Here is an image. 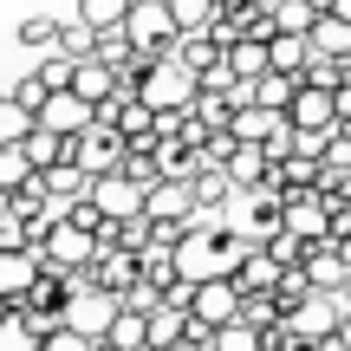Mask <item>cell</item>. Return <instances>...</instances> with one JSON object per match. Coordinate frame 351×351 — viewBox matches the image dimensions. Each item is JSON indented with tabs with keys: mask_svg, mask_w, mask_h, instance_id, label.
Instances as JSON below:
<instances>
[{
	"mask_svg": "<svg viewBox=\"0 0 351 351\" xmlns=\"http://www.w3.org/2000/svg\"><path fill=\"white\" fill-rule=\"evenodd\" d=\"M98 228H85L78 215H65V221H46L39 228V254H46V267H72V274H85L91 261H98Z\"/></svg>",
	"mask_w": 351,
	"mask_h": 351,
	"instance_id": "cell-1",
	"label": "cell"
},
{
	"mask_svg": "<svg viewBox=\"0 0 351 351\" xmlns=\"http://www.w3.org/2000/svg\"><path fill=\"white\" fill-rule=\"evenodd\" d=\"M124 26H130V39H137V52H150V59H169V52L182 46V20H176L169 0H137Z\"/></svg>",
	"mask_w": 351,
	"mask_h": 351,
	"instance_id": "cell-2",
	"label": "cell"
},
{
	"mask_svg": "<svg viewBox=\"0 0 351 351\" xmlns=\"http://www.w3.org/2000/svg\"><path fill=\"white\" fill-rule=\"evenodd\" d=\"M117 313H124V293H111V287H98V280H78V293H72V306H65V326H78V332H91V339H111V326H117Z\"/></svg>",
	"mask_w": 351,
	"mask_h": 351,
	"instance_id": "cell-3",
	"label": "cell"
},
{
	"mask_svg": "<svg viewBox=\"0 0 351 351\" xmlns=\"http://www.w3.org/2000/svg\"><path fill=\"white\" fill-rule=\"evenodd\" d=\"M345 313H351V293L345 287H313L300 306H293V326H300L306 339H339Z\"/></svg>",
	"mask_w": 351,
	"mask_h": 351,
	"instance_id": "cell-4",
	"label": "cell"
},
{
	"mask_svg": "<svg viewBox=\"0 0 351 351\" xmlns=\"http://www.w3.org/2000/svg\"><path fill=\"white\" fill-rule=\"evenodd\" d=\"M332 215H339V202L326 195V189H293L287 195V228L313 247V241H332Z\"/></svg>",
	"mask_w": 351,
	"mask_h": 351,
	"instance_id": "cell-5",
	"label": "cell"
},
{
	"mask_svg": "<svg viewBox=\"0 0 351 351\" xmlns=\"http://www.w3.org/2000/svg\"><path fill=\"white\" fill-rule=\"evenodd\" d=\"M72 156L78 163H85L91 176H111V169H124V156H130V137L117 124H91V130H78V143H72Z\"/></svg>",
	"mask_w": 351,
	"mask_h": 351,
	"instance_id": "cell-6",
	"label": "cell"
},
{
	"mask_svg": "<svg viewBox=\"0 0 351 351\" xmlns=\"http://www.w3.org/2000/svg\"><path fill=\"white\" fill-rule=\"evenodd\" d=\"M241 280H195V300H189V313H195L202 332H221L228 319H241Z\"/></svg>",
	"mask_w": 351,
	"mask_h": 351,
	"instance_id": "cell-7",
	"label": "cell"
},
{
	"mask_svg": "<svg viewBox=\"0 0 351 351\" xmlns=\"http://www.w3.org/2000/svg\"><path fill=\"white\" fill-rule=\"evenodd\" d=\"M143 215H150V221H195V215H202V202H195V176H163V182H150Z\"/></svg>",
	"mask_w": 351,
	"mask_h": 351,
	"instance_id": "cell-8",
	"label": "cell"
},
{
	"mask_svg": "<svg viewBox=\"0 0 351 351\" xmlns=\"http://www.w3.org/2000/svg\"><path fill=\"white\" fill-rule=\"evenodd\" d=\"M39 124H46V130H59V137H78V130H91V124H98V104H91L85 91H72V85H65V91H52V98L39 104Z\"/></svg>",
	"mask_w": 351,
	"mask_h": 351,
	"instance_id": "cell-9",
	"label": "cell"
},
{
	"mask_svg": "<svg viewBox=\"0 0 351 351\" xmlns=\"http://www.w3.org/2000/svg\"><path fill=\"white\" fill-rule=\"evenodd\" d=\"M85 280H98V287H111V293H130L143 280V247H98V261L85 267Z\"/></svg>",
	"mask_w": 351,
	"mask_h": 351,
	"instance_id": "cell-10",
	"label": "cell"
},
{
	"mask_svg": "<svg viewBox=\"0 0 351 351\" xmlns=\"http://www.w3.org/2000/svg\"><path fill=\"white\" fill-rule=\"evenodd\" d=\"M39 274H46V254H39V241H33V247H0V293H7V300H20V293L33 287Z\"/></svg>",
	"mask_w": 351,
	"mask_h": 351,
	"instance_id": "cell-11",
	"label": "cell"
},
{
	"mask_svg": "<svg viewBox=\"0 0 351 351\" xmlns=\"http://www.w3.org/2000/svg\"><path fill=\"white\" fill-rule=\"evenodd\" d=\"M72 91H85L91 104H104V98H117V91H124V72H117L104 52H85V59H78V72H72Z\"/></svg>",
	"mask_w": 351,
	"mask_h": 351,
	"instance_id": "cell-12",
	"label": "cell"
},
{
	"mask_svg": "<svg viewBox=\"0 0 351 351\" xmlns=\"http://www.w3.org/2000/svg\"><path fill=\"white\" fill-rule=\"evenodd\" d=\"M274 163H280V156L267 150V143H234V156H228L221 169L234 176L241 189H267V182H274Z\"/></svg>",
	"mask_w": 351,
	"mask_h": 351,
	"instance_id": "cell-13",
	"label": "cell"
},
{
	"mask_svg": "<svg viewBox=\"0 0 351 351\" xmlns=\"http://www.w3.org/2000/svg\"><path fill=\"white\" fill-rule=\"evenodd\" d=\"M280 274H287V261H280L274 247H261V241H254L234 280H241V293H274V287H280Z\"/></svg>",
	"mask_w": 351,
	"mask_h": 351,
	"instance_id": "cell-14",
	"label": "cell"
},
{
	"mask_svg": "<svg viewBox=\"0 0 351 351\" xmlns=\"http://www.w3.org/2000/svg\"><path fill=\"white\" fill-rule=\"evenodd\" d=\"M195 202H202V215H221L228 202H241V182H234L228 169L202 163V169H195Z\"/></svg>",
	"mask_w": 351,
	"mask_h": 351,
	"instance_id": "cell-15",
	"label": "cell"
},
{
	"mask_svg": "<svg viewBox=\"0 0 351 351\" xmlns=\"http://www.w3.org/2000/svg\"><path fill=\"white\" fill-rule=\"evenodd\" d=\"M319 169H326V156H313V150H287V156L274 163V182L287 189V195H293V189H319Z\"/></svg>",
	"mask_w": 351,
	"mask_h": 351,
	"instance_id": "cell-16",
	"label": "cell"
},
{
	"mask_svg": "<svg viewBox=\"0 0 351 351\" xmlns=\"http://www.w3.org/2000/svg\"><path fill=\"white\" fill-rule=\"evenodd\" d=\"M228 65H234L241 78H261L267 65H274V39L267 33H241L234 46H228Z\"/></svg>",
	"mask_w": 351,
	"mask_h": 351,
	"instance_id": "cell-17",
	"label": "cell"
},
{
	"mask_svg": "<svg viewBox=\"0 0 351 351\" xmlns=\"http://www.w3.org/2000/svg\"><path fill=\"white\" fill-rule=\"evenodd\" d=\"M300 85H306L300 72H280V65H267V72L254 78V98H261V104H274V111H287V104L300 98Z\"/></svg>",
	"mask_w": 351,
	"mask_h": 351,
	"instance_id": "cell-18",
	"label": "cell"
},
{
	"mask_svg": "<svg viewBox=\"0 0 351 351\" xmlns=\"http://www.w3.org/2000/svg\"><path fill=\"white\" fill-rule=\"evenodd\" d=\"M33 130H39V111H33L26 98H13V91H7V98H0V143H26Z\"/></svg>",
	"mask_w": 351,
	"mask_h": 351,
	"instance_id": "cell-19",
	"label": "cell"
},
{
	"mask_svg": "<svg viewBox=\"0 0 351 351\" xmlns=\"http://www.w3.org/2000/svg\"><path fill=\"white\" fill-rule=\"evenodd\" d=\"M313 52H339V59H351V20H345L339 7L319 13V26H313Z\"/></svg>",
	"mask_w": 351,
	"mask_h": 351,
	"instance_id": "cell-20",
	"label": "cell"
},
{
	"mask_svg": "<svg viewBox=\"0 0 351 351\" xmlns=\"http://www.w3.org/2000/svg\"><path fill=\"white\" fill-rule=\"evenodd\" d=\"M208 351H267V332L254 319H228L221 332H208Z\"/></svg>",
	"mask_w": 351,
	"mask_h": 351,
	"instance_id": "cell-21",
	"label": "cell"
},
{
	"mask_svg": "<svg viewBox=\"0 0 351 351\" xmlns=\"http://www.w3.org/2000/svg\"><path fill=\"white\" fill-rule=\"evenodd\" d=\"M39 176V163L26 156V143H0V195H13V189H26Z\"/></svg>",
	"mask_w": 351,
	"mask_h": 351,
	"instance_id": "cell-22",
	"label": "cell"
},
{
	"mask_svg": "<svg viewBox=\"0 0 351 351\" xmlns=\"http://www.w3.org/2000/svg\"><path fill=\"white\" fill-rule=\"evenodd\" d=\"M319 13H326V0H280L274 20H280V33H313Z\"/></svg>",
	"mask_w": 351,
	"mask_h": 351,
	"instance_id": "cell-23",
	"label": "cell"
},
{
	"mask_svg": "<svg viewBox=\"0 0 351 351\" xmlns=\"http://www.w3.org/2000/svg\"><path fill=\"white\" fill-rule=\"evenodd\" d=\"M130 7H137V0H78V20H91V26H124Z\"/></svg>",
	"mask_w": 351,
	"mask_h": 351,
	"instance_id": "cell-24",
	"label": "cell"
},
{
	"mask_svg": "<svg viewBox=\"0 0 351 351\" xmlns=\"http://www.w3.org/2000/svg\"><path fill=\"white\" fill-rule=\"evenodd\" d=\"M39 351H98V339H91V332H78V326H52Z\"/></svg>",
	"mask_w": 351,
	"mask_h": 351,
	"instance_id": "cell-25",
	"label": "cell"
},
{
	"mask_svg": "<svg viewBox=\"0 0 351 351\" xmlns=\"http://www.w3.org/2000/svg\"><path fill=\"white\" fill-rule=\"evenodd\" d=\"M163 300H169V293H163V287H156V280H150V274H143V280H137V287H130V293H124V306H130V313H156V306H163Z\"/></svg>",
	"mask_w": 351,
	"mask_h": 351,
	"instance_id": "cell-26",
	"label": "cell"
},
{
	"mask_svg": "<svg viewBox=\"0 0 351 351\" xmlns=\"http://www.w3.org/2000/svg\"><path fill=\"white\" fill-rule=\"evenodd\" d=\"M59 33H65L59 20H26V26H20V46H46V52H52V46H59Z\"/></svg>",
	"mask_w": 351,
	"mask_h": 351,
	"instance_id": "cell-27",
	"label": "cell"
},
{
	"mask_svg": "<svg viewBox=\"0 0 351 351\" xmlns=\"http://www.w3.org/2000/svg\"><path fill=\"white\" fill-rule=\"evenodd\" d=\"M339 117H345V124H351V78H345V85H339Z\"/></svg>",
	"mask_w": 351,
	"mask_h": 351,
	"instance_id": "cell-28",
	"label": "cell"
},
{
	"mask_svg": "<svg viewBox=\"0 0 351 351\" xmlns=\"http://www.w3.org/2000/svg\"><path fill=\"white\" fill-rule=\"evenodd\" d=\"M339 345H345V351H351V313H345V326H339Z\"/></svg>",
	"mask_w": 351,
	"mask_h": 351,
	"instance_id": "cell-29",
	"label": "cell"
},
{
	"mask_svg": "<svg viewBox=\"0 0 351 351\" xmlns=\"http://www.w3.org/2000/svg\"><path fill=\"white\" fill-rule=\"evenodd\" d=\"M13 306H20V300H7V293H0V319H7V313H13Z\"/></svg>",
	"mask_w": 351,
	"mask_h": 351,
	"instance_id": "cell-30",
	"label": "cell"
},
{
	"mask_svg": "<svg viewBox=\"0 0 351 351\" xmlns=\"http://www.w3.org/2000/svg\"><path fill=\"white\" fill-rule=\"evenodd\" d=\"M332 7H339V13H345V20H351V0H332Z\"/></svg>",
	"mask_w": 351,
	"mask_h": 351,
	"instance_id": "cell-31",
	"label": "cell"
},
{
	"mask_svg": "<svg viewBox=\"0 0 351 351\" xmlns=\"http://www.w3.org/2000/svg\"><path fill=\"white\" fill-rule=\"evenodd\" d=\"M326 7H332V0H326Z\"/></svg>",
	"mask_w": 351,
	"mask_h": 351,
	"instance_id": "cell-32",
	"label": "cell"
},
{
	"mask_svg": "<svg viewBox=\"0 0 351 351\" xmlns=\"http://www.w3.org/2000/svg\"><path fill=\"white\" fill-rule=\"evenodd\" d=\"M0 202H7V195H0Z\"/></svg>",
	"mask_w": 351,
	"mask_h": 351,
	"instance_id": "cell-33",
	"label": "cell"
},
{
	"mask_svg": "<svg viewBox=\"0 0 351 351\" xmlns=\"http://www.w3.org/2000/svg\"><path fill=\"white\" fill-rule=\"evenodd\" d=\"M345 293H351V287H345Z\"/></svg>",
	"mask_w": 351,
	"mask_h": 351,
	"instance_id": "cell-34",
	"label": "cell"
}]
</instances>
